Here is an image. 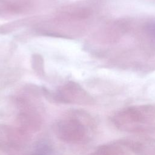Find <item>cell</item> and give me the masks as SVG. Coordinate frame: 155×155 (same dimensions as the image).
Returning a JSON list of instances; mask_svg holds the SVG:
<instances>
[{
    "mask_svg": "<svg viewBox=\"0 0 155 155\" xmlns=\"http://www.w3.org/2000/svg\"><path fill=\"white\" fill-rule=\"evenodd\" d=\"M30 7L28 2L24 1H13L5 3L4 8L5 11L12 13H20Z\"/></svg>",
    "mask_w": 155,
    "mask_h": 155,
    "instance_id": "cell-5",
    "label": "cell"
},
{
    "mask_svg": "<svg viewBox=\"0 0 155 155\" xmlns=\"http://www.w3.org/2000/svg\"><path fill=\"white\" fill-rule=\"evenodd\" d=\"M89 14V10L86 8H76L70 12H67V18L74 20L86 18L88 17Z\"/></svg>",
    "mask_w": 155,
    "mask_h": 155,
    "instance_id": "cell-6",
    "label": "cell"
},
{
    "mask_svg": "<svg viewBox=\"0 0 155 155\" xmlns=\"http://www.w3.org/2000/svg\"><path fill=\"white\" fill-rule=\"evenodd\" d=\"M39 116L33 110L28 108L23 110L18 116L19 128L27 133L35 131L41 125Z\"/></svg>",
    "mask_w": 155,
    "mask_h": 155,
    "instance_id": "cell-4",
    "label": "cell"
},
{
    "mask_svg": "<svg viewBox=\"0 0 155 155\" xmlns=\"http://www.w3.org/2000/svg\"><path fill=\"white\" fill-rule=\"evenodd\" d=\"M57 102L65 104H85L87 94L84 90L76 82L70 81L61 87L52 96Z\"/></svg>",
    "mask_w": 155,
    "mask_h": 155,
    "instance_id": "cell-3",
    "label": "cell"
},
{
    "mask_svg": "<svg viewBox=\"0 0 155 155\" xmlns=\"http://www.w3.org/2000/svg\"><path fill=\"white\" fill-rule=\"evenodd\" d=\"M54 131L59 139L68 143H80L86 138V129L76 111L58 121Z\"/></svg>",
    "mask_w": 155,
    "mask_h": 155,
    "instance_id": "cell-1",
    "label": "cell"
},
{
    "mask_svg": "<svg viewBox=\"0 0 155 155\" xmlns=\"http://www.w3.org/2000/svg\"><path fill=\"white\" fill-rule=\"evenodd\" d=\"M27 139V133L19 127L0 125V150H19L25 145Z\"/></svg>",
    "mask_w": 155,
    "mask_h": 155,
    "instance_id": "cell-2",
    "label": "cell"
},
{
    "mask_svg": "<svg viewBox=\"0 0 155 155\" xmlns=\"http://www.w3.org/2000/svg\"><path fill=\"white\" fill-rule=\"evenodd\" d=\"M32 66L37 73L42 74L44 73V61L40 55L35 54L33 56Z\"/></svg>",
    "mask_w": 155,
    "mask_h": 155,
    "instance_id": "cell-7",
    "label": "cell"
}]
</instances>
